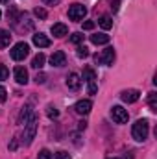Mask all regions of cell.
Segmentation results:
<instances>
[{"label": "cell", "mask_w": 157, "mask_h": 159, "mask_svg": "<svg viewBox=\"0 0 157 159\" xmlns=\"http://www.w3.org/2000/svg\"><path fill=\"white\" fill-rule=\"evenodd\" d=\"M46 115H48L50 119H57V117H59V111H57L54 106H50V107H48V111H46Z\"/></svg>", "instance_id": "21"}, {"label": "cell", "mask_w": 157, "mask_h": 159, "mask_svg": "<svg viewBox=\"0 0 157 159\" xmlns=\"http://www.w3.org/2000/svg\"><path fill=\"white\" fill-rule=\"evenodd\" d=\"M67 34H69V28H67L63 22H57V24L52 26V35H54V37H65Z\"/></svg>", "instance_id": "11"}, {"label": "cell", "mask_w": 157, "mask_h": 159, "mask_svg": "<svg viewBox=\"0 0 157 159\" xmlns=\"http://www.w3.org/2000/svg\"><path fill=\"white\" fill-rule=\"evenodd\" d=\"M83 80H85L87 83H89V81H94V80H96L94 70H92V69H85V70H83Z\"/></svg>", "instance_id": "20"}, {"label": "cell", "mask_w": 157, "mask_h": 159, "mask_svg": "<svg viewBox=\"0 0 157 159\" xmlns=\"http://www.w3.org/2000/svg\"><path fill=\"white\" fill-rule=\"evenodd\" d=\"M17 144H19V141H17V139H13V143L9 144V150H15V148H17Z\"/></svg>", "instance_id": "33"}, {"label": "cell", "mask_w": 157, "mask_h": 159, "mask_svg": "<svg viewBox=\"0 0 157 159\" xmlns=\"http://www.w3.org/2000/svg\"><path fill=\"white\" fill-rule=\"evenodd\" d=\"M28 54H30V46H28L26 43H17V44L11 48V57H13L15 61H22Z\"/></svg>", "instance_id": "4"}, {"label": "cell", "mask_w": 157, "mask_h": 159, "mask_svg": "<svg viewBox=\"0 0 157 159\" xmlns=\"http://www.w3.org/2000/svg\"><path fill=\"white\" fill-rule=\"evenodd\" d=\"M7 76H9V70L6 69V65H2V63H0V81H2V80H6Z\"/></svg>", "instance_id": "23"}, {"label": "cell", "mask_w": 157, "mask_h": 159, "mask_svg": "<svg viewBox=\"0 0 157 159\" xmlns=\"http://www.w3.org/2000/svg\"><path fill=\"white\" fill-rule=\"evenodd\" d=\"M91 107H92L91 100H79V102H76V106H74V111L78 115H89L91 113Z\"/></svg>", "instance_id": "8"}, {"label": "cell", "mask_w": 157, "mask_h": 159, "mask_svg": "<svg viewBox=\"0 0 157 159\" xmlns=\"http://www.w3.org/2000/svg\"><path fill=\"white\" fill-rule=\"evenodd\" d=\"M79 83H81V80L76 72H72V74H69V78H67V87L69 89H72V91H78L79 89Z\"/></svg>", "instance_id": "12"}, {"label": "cell", "mask_w": 157, "mask_h": 159, "mask_svg": "<svg viewBox=\"0 0 157 159\" xmlns=\"http://www.w3.org/2000/svg\"><path fill=\"white\" fill-rule=\"evenodd\" d=\"M113 159H118V157H113Z\"/></svg>", "instance_id": "38"}, {"label": "cell", "mask_w": 157, "mask_h": 159, "mask_svg": "<svg viewBox=\"0 0 157 159\" xmlns=\"http://www.w3.org/2000/svg\"><path fill=\"white\" fill-rule=\"evenodd\" d=\"M148 133H150V122L146 119L137 120V122L133 124V128H131V135H133V139L139 141V143H142L144 139H148Z\"/></svg>", "instance_id": "1"}, {"label": "cell", "mask_w": 157, "mask_h": 159, "mask_svg": "<svg viewBox=\"0 0 157 159\" xmlns=\"http://www.w3.org/2000/svg\"><path fill=\"white\" fill-rule=\"evenodd\" d=\"M85 15H87V7L81 4H72L69 7V19L70 20H81Z\"/></svg>", "instance_id": "5"}, {"label": "cell", "mask_w": 157, "mask_h": 159, "mask_svg": "<svg viewBox=\"0 0 157 159\" xmlns=\"http://www.w3.org/2000/svg\"><path fill=\"white\" fill-rule=\"evenodd\" d=\"M91 43L92 44H107L109 43V35H105V34H94V35H91Z\"/></svg>", "instance_id": "15"}, {"label": "cell", "mask_w": 157, "mask_h": 159, "mask_svg": "<svg viewBox=\"0 0 157 159\" xmlns=\"http://www.w3.org/2000/svg\"><path fill=\"white\" fill-rule=\"evenodd\" d=\"M139 96H141V93H139L137 89H128V91H122V94H120L122 102H126V104H133V102H137Z\"/></svg>", "instance_id": "7"}, {"label": "cell", "mask_w": 157, "mask_h": 159, "mask_svg": "<svg viewBox=\"0 0 157 159\" xmlns=\"http://www.w3.org/2000/svg\"><path fill=\"white\" fill-rule=\"evenodd\" d=\"M76 54H78V57H87L89 56V48L87 46H78V52Z\"/></svg>", "instance_id": "22"}, {"label": "cell", "mask_w": 157, "mask_h": 159, "mask_svg": "<svg viewBox=\"0 0 157 159\" xmlns=\"http://www.w3.org/2000/svg\"><path fill=\"white\" fill-rule=\"evenodd\" d=\"M44 80H46L44 74H37V76H35V81H37V83H44Z\"/></svg>", "instance_id": "31"}, {"label": "cell", "mask_w": 157, "mask_h": 159, "mask_svg": "<svg viewBox=\"0 0 157 159\" xmlns=\"http://www.w3.org/2000/svg\"><path fill=\"white\" fill-rule=\"evenodd\" d=\"M0 17H2V11H0Z\"/></svg>", "instance_id": "37"}, {"label": "cell", "mask_w": 157, "mask_h": 159, "mask_svg": "<svg viewBox=\"0 0 157 159\" xmlns=\"http://www.w3.org/2000/svg\"><path fill=\"white\" fill-rule=\"evenodd\" d=\"M111 7H113V9L117 11V9H118V0H113V6H111Z\"/></svg>", "instance_id": "34"}, {"label": "cell", "mask_w": 157, "mask_h": 159, "mask_svg": "<svg viewBox=\"0 0 157 159\" xmlns=\"http://www.w3.org/2000/svg\"><path fill=\"white\" fill-rule=\"evenodd\" d=\"M70 41H72V43H76V44H79V43H81V41H83V34H72V35H70Z\"/></svg>", "instance_id": "25"}, {"label": "cell", "mask_w": 157, "mask_h": 159, "mask_svg": "<svg viewBox=\"0 0 157 159\" xmlns=\"http://www.w3.org/2000/svg\"><path fill=\"white\" fill-rule=\"evenodd\" d=\"M39 159H52V154L44 148V150H41L39 152Z\"/></svg>", "instance_id": "26"}, {"label": "cell", "mask_w": 157, "mask_h": 159, "mask_svg": "<svg viewBox=\"0 0 157 159\" xmlns=\"http://www.w3.org/2000/svg\"><path fill=\"white\" fill-rule=\"evenodd\" d=\"M148 104H150L152 111H157V93H150L148 94Z\"/></svg>", "instance_id": "19"}, {"label": "cell", "mask_w": 157, "mask_h": 159, "mask_svg": "<svg viewBox=\"0 0 157 159\" xmlns=\"http://www.w3.org/2000/svg\"><path fill=\"white\" fill-rule=\"evenodd\" d=\"M0 4H9V0H0Z\"/></svg>", "instance_id": "36"}, {"label": "cell", "mask_w": 157, "mask_h": 159, "mask_svg": "<svg viewBox=\"0 0 157 159\" xmlns=\"http://www.w3.org/2000/svg\"><path fill=\"white\" fill-rule=\"evenodd\" d=\"M44 61H46L44 54H37V56L34 57V61H32V67H34V69H41V67L44 65Z\"/></svg>", "instance_id": "18"}, {"label": "cell", "mask_w": 157, "mask_h": 159, "mask_svg": "<svg viewBox=\"0 0 157 159\" xmlns=\"http://www.w3.org/2000/svg\"><path fill=\"white\" fill-rule=\"evenodd\" d=\"M37 117H32V119L28 120L24 126V144H32V141H34V137H35V131H37Z\"/></svg>", "instance_id": "3"}, {"label": "cell", "mask_w": 157, "mask_h": 159, "mask_svg": "<svg viewBox=\"0 0 157 159\" xmlns=\"http://www.w3.org/2000/svg\"><path fill=\"white\" fill-rule=\"evenodd\" d=\"M59 0H43V4H46V6H54V4H57Z\"/></svg>", "instance_id": "32"}, {"label": "cell", "mask_w": 157, "mask_h": 159, "mask_svg": "<svg viewBox=\"0 0 157 159\" xmlns=\"http://www.w3.org/2000/svg\"><path fill=\"white\" fill-rule=\"evenodd\" d=\"M98 89H96V83L94 81H89V94H94Z\"/></svg>", "instance_id": "28"}, {"label": "cell", "mask_w": 157, "mask_h": 159, "mask_svg": "<svg viewBox=\"0 0 157 159\" xmlns=\"http://www.w3.org/2000/svg\"><path fill=\"white\" fill-rule=\"evenodd\" d=\"M111 119L115 120L117 124H126L128 119H129V115H128V111H126L122 106H115V107L111 109Z\"/></svg>", "instance_id": "6"}, {"label": "cell", "mask_w": 157, "mask_h": 159, "mask_svg": "<svg viewBox=\"0 0 157 159\" xmlns=\"http://www.w3.org/2000/svg\"><path fill=\"white\" fill-rule=\"evenodd\" d=\"M34 44L39 46V48H46V46H50V39L44 34H35L34 35Z\"/></svg>", "instance_id": "13"}, {"label": "cell", "mask_w": 157, "mask_h": 159, "mask_svg": "<svg viewBox=\"0 0 157 159\" xmlns=\"http://www.w3.org/2000/svg\"><path fill=\"white\" fill-rule=\"evenodd\" d=\"M98 24H100L104 30H111V28H113V20H111V17H107V15H104V17L98 20Z\"/></svg>", "instance_id": "17"}, {"label": "cell", "mask_w": 157, "mask_h": 159, "mask_svg": "<svg viewBox=\"0 0 157 159\" xmlns=\"http://www.w3.org/2000/svg\"><path fill=\"white\" fill-rule=\"evenodd\" d=\"M32 117H34V115H32V107H30V106H24L22 111H20V115H19V124H26Z\"/></svg>", "instance_id": "14"}, {"label": "cell", "mask_w": 157, "mask_h": 159, "mask_svg": "<svg viewBox=\"0 0 157 159\" xmlns=\"http://www.w3.org/2000/svg\"><path fill=\"white\" fill-rule=\"evenodd\" d=\"M65 52H61V50H57V52H54L52 56H50V63H52V67H63L65 65Z\"/></svg>", "instance_id": "9"}, {"label": "cell", "mask_w": 157, "mask_h": 159, "mask_svg": "<svg viewBox=\"0 0 157 159\" xmlns=\"http://www.w3.org/2000/svg\"><path fill=\"white\" fill-rule=\"evenodd\" d=\"M9 43H11V34L6 30H0V48L9 46Z\"/></svg>", "instance_id": "16"}, {"label": "cell", "mask_w": 157, "mask_h": 159, "mask_svg": "<svg viewBox=\"0 0 157 159\" xmlns=\"http://www.w3.org/2000/svg\"><path fill=\"white\" fill-rule=\"evenodd\" d=\"M54 159H70V156H69L67 152H57V154L54 156Z\"/></svg>", "instance_id": "27"}, {"label": "cell", "mask_w": 157, "mask_h": 159, "mask_svg": "<svg viewBox=\"0 0 157 159\" xmlns=\"http://www.w3.org/2000/svg\"><path fill=\"white\" fill-rule=\"evenodd\" d=\"M6 98H7V91L4 87H0V102H6Z\"/></svg>", "instance_id": "29"}, {"label": "cell", "mask_w": 157, "mask_h": 159, "mask_svg": "<svg viewBox=\"0 0 157 159\" xmlns=\"http://www.w3.org/2000/svg\"><path fill=\"white\" fill-rule=\"evenodd\" d=\"M85 126H87V122L83 120V122H79V129H85Z\"/></svg>", "instance_id": "35"}, {"label": "cell", "mask_w": 157, "mask_h": 159, "mask_svg": "<svg viewBox=\"0 0 157 159\" xmlns=\"http://www.w3.org/2000/svg\"><path fill=\"white\" fill-rule=\"evenodd\" d=\"M94 61L98 65H105V67L113 65V61H115V48L113 46H107L105 50H102V54H96L94 56Z\"/></svg>", "instance_id": "2"}, {"label": "cell", "mask_w": 157, "mask_h": 159, "mask_svg": "<svg viewBox=\"0 0 157 159\" xmlns=\"http://www.w3.org/2000/svg\"><path fill=\"white\" fill-rule=\"evenodd\" d=\"M13 74H15V80H17V83H20V85L28 83V70H26L24 67H15Z\"/></svg>", "instance_id": "10"}, {"label": "cell", "mask_w": 157, "mask_h": 159, "mask_svg": "<svg viewBox=\"0 0 157 159\" xmlns=\"http://www.w3.org/2000/svg\"><path fill=\"white\" fill-rule=\"evenodd\" d=\"M92 28H94V22H92V20L83 22V30H92Z\"/></svg>", "instance_id": "30"}, {"label": "cell", "mask_w": 157, "mask_h": 159, "mask_svg": "<svg viewBox=\"0 0 157 159\" xmlns=\"http://www.w3.org/2000/svg\"><path fill=\"white\" fill-rule=\"evenodd\" d=\"M34 13H35V17H39V19H46V9H43V7H35Z\"/></svg>", "instance_id": "24"}]
</instances>
